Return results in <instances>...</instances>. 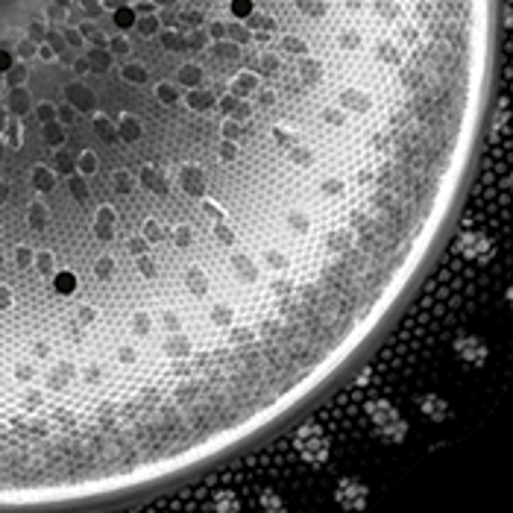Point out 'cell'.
Masks as SVG:
<instances>
[{"label":"cell","mask_w":513,"mask_h":513,"mask_svg":"<svg viewBox=\"0 0 513 513\" xmlns=\"http://www.w3.org/2000/svg\"><path fill=\"white\" fill-rule=\"evenodd\" d=\"M455 355L470 366H484V361L490 358V347H487L484 337H478V334H460L455 340Z\"/></svg>","instance_id":"3"},{"label":"cell","mask_w":513,"mask_h":513,"mask_svg":"<svg viewBox=\"0 0 513 513\" xmlns=\"http://www.w3.org/2000/svg\"><path fill=\"white\" fill-rule=\"evenodd\" d=\"M504 188H507V191H513V176H510V179H504Z\"/></svg>","instance_id":"8"},{"label":"cell","mask_w":513,"mask_h":513,"mask_svg":"<svg viewBox=\"0 0 513 513\" xmlns=\"http://www.w3.org/2000/svg\"><path fill=\"white\" fill-rule=\"evenodd\" d=\"M458 253L463 258H470V261H487V258H493V240L487 232L481 229H463L458 235Z\"/></svg>","instance_id":"2"},{"label":"cell","mask_w":513,"mask_h":513,"mask_svg":"<svg viewBox=\"0 0 513 513\" xmlns=\"http://www.w3.org/2000/svg\"><path fill=\"white\" fill-rule=\"evenodd\" d=\"M366 411H370V417H373V423H376V428H379V434H381L384 440H390V443H399V440H405L408 423L399 417V411L390 405L387 399L373 402Z\"/></svg>","instance_id":"1"},{"label":"cell","mask_w":513,"mask_h":513,"mask_svg":"<svg viewBox=\"0 0 513 513\" xmlns=\"http://www.w3.org/2000/svg\"><path fill=\"white\" fill-rule=\"evenodd\" d=\"M337 502L347 510H361L366 504V484H361L358 478H347L337 487Z\"/></svg>","instance_id":"5"},{"label":"cell","mask_w":513,"mask_h":513,"mask_svg":"<svg viewBox=\"0 0 513 513\" xmlns=\"http://www.w3.org/2000/svg\"><path fill=\"white\" fill-rule=\"evenodd\" d=\"M504 300H507V305H510V308H513V285H510V287H507V293H504Z\"/></svg>","instance_id":"7"},{"label":"cell","mask_w":513,"mask_h":513,"mask_svg":"<svg viewBox=\"0 0 513 513\" xmlns=\"http://www.w3.org/2000/svg\"><path fill=\"white\" fill-rule=\"evenodd\" d=\"M417 405H420V411L425 413L428 420H434V423H443L446 417H449V402L443 399V396H437V393H425V396H420L417 399Z\"/></svg>","instance_id":"6"},{"label":"cell","mask_w":513,"mask_h":513,"mask_svg":"<svg viewBox=\"0 0 513 513\" xmlns=\"http://www.w3.org/2000/svg\"><path fill=\"white\" fill-rule=\"evenodd\" d=\"M300 455L305 458V460H311V463H317V460H323L326 458V449H329V443H326V437H320V431H314L311 425L308 428H302V434H300Z\"/></svg>","instance_id":"4"}]
</instances>
